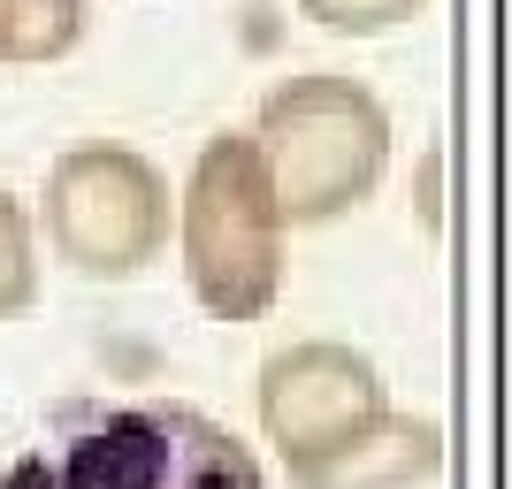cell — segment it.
Instances as JSON below:
<instances>
[{
  "label": "cell",
  "mask_w": 512,
  "mask_h": 489,
  "mask_svg": "<svg viewBox=\"0 0 512 489\" xmlns=\"http://www.w3.org/2000/svg\"><path fill=\"white\" fill-rule=\"evenodd\" d=\"M0 489H268L253 444L199 405H62L31 451L0 467Z\"/></svg>",
  "instance_id": "1"
},
{
  "label": "cell",
  "mask_w": 512,
  "mask_h": 489,
  "mask_svg": "<svg viewBox=\"0 0 512 489\" xmlns=\"http://www.w3.org/2000/svg\"><path fill=\"white\" fill-rule=\"evenodd\" d=\"M253 146L268 169L283 222L291 230H321L344 222L352 207L383 192L390 176V107L375 85L344 77V69H306L283 77L253 115Z\"/></svg>",
  "instance_id": "2"
},
{
  "label": "cell",
  "mask_w": 512,
  "mask_h": 489,
  "mask_svg": "<svg viewBox=\"0 0 512 489\" xmlns=\"http://www.w3.org/2000/svg\"><path fill=\"white\" fill-rule=\"evenodd\" d=\"M176 253L184 283L214 321H260L283 291V222L253 130H214L192 153V176L176 192Z\"/></svg>",
  "instance_id": "3"
},
{
  "label": "cell",
  "mask_w": 512,
  "mask_h": 489,
  "mask_svg": "<svg viewBox=\"0 0 512 489\" xmlns=\"http://www.w3.org/2000/svg\"><path fill=\"white\" fill-rule=\"evenodd\" d=\"M176 230V192L146 153L85 138V146L54 153L39 184V237L92 283H130L169 253Z\"/></svg>",
  "instance_id": "4"
},
{
  "label": "cell",
  "mask_w": 512,
  "mask_h": 489,
  "mask_svg": "<svg viewBox=\"0 0 512 489\" xmlns=\"http://www.w3.org/2000/svg\"><path fill=\"white\" fill-rule=\"evenodd\" d=\"M375 413H390L383 367L367 360V352H352V344H337V337L283 344L276 360L260 367V383H253L260 444L276 451L283 467L321 459L329 444H344V436L367 428Z\"/></svg>",
  "instance_id": "5"
},
{
  "label": "cell",
  "mask_w": 512,
  "mask_h": 489,
  "mask_svg": "<svg viewBox=\"0 0 512 489\" xmlns=\"http://www.w3.org/2000/svg\"><path fill=\"white\" fill-rule=\"evenodd\" d=\"M444 467V436L436 421L421 413H375L367 428H352L344 444H329L321 459H299V467H283L291 489H421L436 482Z\"/></svg>",
  "instance_id": "6"
},
{
  "label": "cell",
  "mask_w": 512,
  "mask_h": 489,
  "mask_svg": "<svg viewBox=\"0 0 512 489\" xmlns=\"http://www.w3.org/2000/svg\"><path fill=\"white\" fill-rule=\"evenodd\" d=\"M92 31V0H0V69L69 62Z\"/></svg>",
  "instance_id": "7"
},
{
  "label": "cell",
  "mask_w": 512,
  "mask_h": 489,
  "mask_svg": "<svg viewBox=\"0 0 512 489\" xmlns=\"http://www.w3.org/2000/svg\"><path fill=\"white\" fill-rule=\"evenodd\" d=\"M31 306H39V222L0 184V321L31 314Z\"/></svg>",
  "instance_id": "8"
},
{
  "label": "cell",
  "mask_w": 512,
  "mask_h": 489,
  "mask_svg": "<svg viewBox=\"0 0 512 489\" xmlns=\"http://www.w3.org/2000/svg\"><path fill=\"white\" fill-rule=\"evenodd\" d=\"M428 0H299V16L314 31H337V39H375V31H398L413 23Z\"/></svg>",
  "instance_id": "9"
},
{
  "label": "cell",
  "mask_w": 512,
  "mask_h": 489,
  "mask_svg": "<svg viewBox=\"0 0 512 489\" xmlns=\"http://www.w3.org/2000/svg\"><path fill=\"white\" fill-rule=\"evenodd\" d=\"M421 230H444V153H421Z\"/></svg>",
  "instance_id": "10"
}]
</instances>
